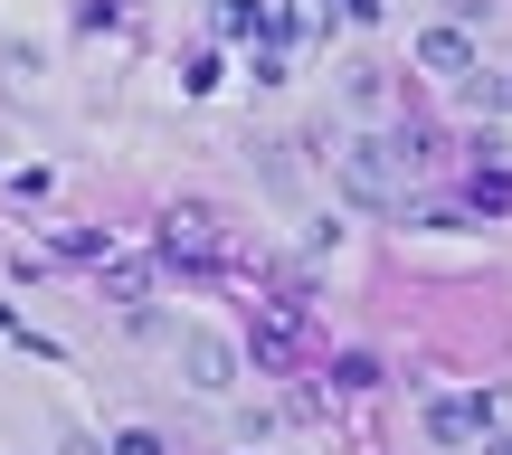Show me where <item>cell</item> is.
Instances as JSON below:
<instances>
[{"label": "cell", "instance_id": "1", "mask_svg": "<svg viewBox=\"0 0 512 455\" xmlns=\"http://www.w3.org/2000/svg\"><path fill=\"white\" fill-rule=\"evenodd\" d=\"M427 162H437L427 133H351V143L332 152V190H342L351 209H399Z\"/></svg>", "mask_w": 512, "mask_h": 455}, {"label": "cell", "instance_id": "2", "mask_svg": "<svg viewBox=\"0 0 512 455\" xmlns=\"http://www.w3.org/2000/svg\"><path fill=\"white\" fill-rule=\"evenodd\" d=\"M503 427H512V399H503V389H475V399H427V437H437V446L503 437Z\"/></svg>", "mask_w": 512, "mask_h": 455}, {"label": "cell", "instance_id": "3", "mask_svg": "<svg viewBox=\"0 0 512 455\" xmlns=\"http://www.w3.org/2000/svg\"><path fill=\"white\" fill-rule=\"evenodd\" d=\"M162 266H181V275H209L219 266V209H162Z\"/></svg>", "mask_w": 512, "mask_h": 455}, {"label": "cell", "instance_id": "4", "mask_svg": "<svg viewBox=\"0 0 512 455\" xmlns=\"http://www.w3.org/2000/svg\"><path fill=\"white\" fill-rule=\"evenodd\" d=\"M294 342H304V304H294V294H266V304H256V370H285Z\"/></svg>", "mask_w": 512, "mask_h": 455}, {"label": "cell", "instance_id": "5", "mask_svg": "<svg viewBox=\"0 0 512 455\" xmlns=\"http://www.w3.org/2000/svg\"><path fill=\"white\" fill-rule=\"evenodd\" d=\"M181 370H190L200 399H228V389H238V351H228L219 332H181Z\"/></svg>", "mask_w": 512, "mask_h": 455}, {"label": "cell", "instance_id": "6", "mask_svg": "<svg viewBox=\"0 0 512 455\" xmlns=\"http://www.w3.org/2000/svg\"><path fill=\"white\" fill-rule=\"evenodd\" d=\"M418 67L446 76V86H465V76H475V38L465 29H418Z\"/></svg>", "mask_w": 512, "mask_h": 455}, {"label": "cell", "instance_id": "7", "mask_svg": "<svg viewBox=\"0 0 512 455\" xmlns=\"http://www.w3.org/2000/svg\"><path fill=\"white\" fill-rule=\"evenodd\" d=\"M95 285H105L114 294V304H152V266H143V256H95Z\"/></svg>", "mask_w": 512, "mask_h": 455}, {"label": "cell", "instance_id": "8", "mask_svg": "<svg viewBox=\"0 0 512 455\" xmlns=\"http://www.w3.org/2000/svg\"><path fill=\"white\" fill-rule=\"evenodd\" d=\"M219 38H266V0H219Z\"/></svg>", "mask_w": 512, "mask_h": 455}, {"label": "cell", "instance_id": "9", "mask_svg": "<svg viewBox=\"0 0 512 455\" xmlns=\"http://www.w3.org/2000/svg\"><path fill=\"white\" fill-rule=\"evenodd\" d=\"M342 95H351V105L370 114V105H380V95H389V76H380V67H370V57H361V67H342Z\"/></svg>", "mask_w": 512, "mask_h": 455}, {"label": "cell", "instance_id": "10", "mask_svg": "<svg viewBox=\"0 0 512 455\" xmlns=\"http://www.w3.org/2000/svg\"><path fill=\"white\" fill-rule=\"evenodd\" d=\"M332 389H380V361H370V351H342V361H332Z\"/></svg>", "mask_w": 512, "mask_h": 455}, {"label": "cell", "instance_id": "11", "mask_svg": "<svg viewBox=\"0 0 512 455\" xmlns=\"http://www.w3.org/2000/svg\"><path fill=\"white\" fill-rule=\"evenodd\" d=\"M105 455H171V446H162V437H152V427H124V437H114Z\"/></svg>", "mask_w": 512, "mask_h": 455}, {"label": "cell", "instance_id": "12", "mask_svg": "<svg viewBox=\"0 0 512 455\" xmlns=\"http://www.w3.org/2000/svg\"><path fill=\"white\" fill-rule=\"evenodd\" d=\"M475 209H512V171H494V181H475Z\"/></svg>", "mask_w": 512, "mask_h": 455}, {"label": "cell", "instance_id": "13", "mask_svg": "<svg viewBox=\"0 0 512 455\" xmlns=\"http://www.w3.org/2000/svg\"><path fill=\"white\" fill-rule=\"evenodd\" d=\"M133 10V0H86V10H76V19H86V29H114V19H124Z\"/></svg>", "mask_w": 512, "mask_h": 455}, {"label": "cell", "instance_id": "14", "mask_svg": "<svg viewBox=\"0 0 512 455\" xmlns=\"http://www.w3.org/2000/svg\"><path fill=\"white\" fill-rule=\"evenodd\" d=\"M342 19H351V29H370V19H380V0H342Z\"/></svg>", "mask_w": 512, "mask_h": 455}, {"label": "cell", "instance_id": "15", "mask_svg": "<svg viewBox=\"0 0 512 455\" xmlns=\"http://www.w3.org/2000/svg\"><path fill=\"white\" fill-rule=\"evenodd\" d=\"M494 455H512V437H503V446H494Z\"/></svg>", "mask_w": 512, "mask_h": 455}]
</instances>
